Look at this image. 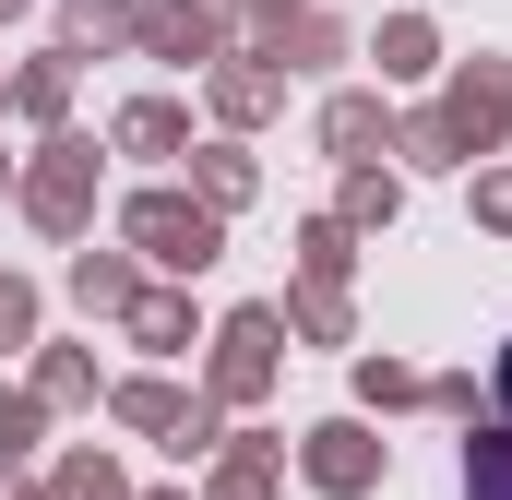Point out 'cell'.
Here are the masks:
<instances>
[{
    "mask_svg": "<svg viewBox=\"0 0 512 500\" xmlns=\"http://www.w3.org/2000/svg\"><path fill=\"white\" fill-rule=\"evenodd\" d=\"M465 500H512V429H489V441L465 453Z\"/></svg>",
    "mask_w": 512,
    "mask_h": 500,
    "instance_id": "6da1fadb",
    "label": "cell"
},
{
    "mask_svg": "<svg viewBox=\"0 0 512 500\" xmlns=\"http://www.w3.org/2000/svg\"><path fill=\"white\" fill-rule=\"evenodd\" d=\"M501 393H512V358H501Z\"/></svg>",
    "mask_w": 512,
    "mask_h": 500,
    "instance_id": "7a4b0ae2",
    "label": "cell"
}]
</instances>
